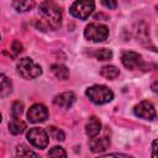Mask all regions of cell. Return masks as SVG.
<instances>
[{"instance_id":"obj_1","label":"cell","mask_w":158,"mask_h":158,"mask_svg":"<svg viewBox=\"0 0 158 158\" xmlns=\"http://www.w3.org/2000/svg\"><path fill=\"white\" fill-rule=\"evenodd\" d=\"M40 12L44 21L52 28H58L62 23V11L60 7L52 0H46L40 5Z\"/></svg>"},{"instance_id":"obj_17","label":"cell","mask_w":158,"mask_h":158,"mask_svg":"<svg viewBox=\"0 0 158 158\" xmlns=\"http://www.w3.org/2000/svg\"><path fill=\"white\" fill-rule=\"evenodd\" d=\"M100 74H101L104 78L112 80V79H116V78L118 77L120 72H118V69H117L116 67H114V65H104V67L101 68V70H100Z\"/></svg>"},{"instance_id":"obj_7","label":"cell","mask_w":158,"mask_h":158,"mask_svg":"<svg viewBox=\"0 0 158 158\" xmlns=\"http://www.w3.org/2000/svg\"><path fill=\"white\" fill-rule=\"evenodd\" d=\"M48 117V110L44 105L42 104H35L30 107L27 112V120L32 123H38L43 122Z\"/></svg>"},{"instance_id":"obj_24","label":"cell","mask_w":158,"mask_h":158,"mask_svg":"<svg viewBox=\"0 0 158 158\" xmlns=\"http://www.w3.org/2000/svg\"><path fill=\"white\" fill-rule=\"evenodd\" d=\"M101 4L107 9H115L117 6L116 0H101Z\"/></svg>"},{"instance_id":"obj_19","label":"cell","mask_w":158,"mask_h":158,"mask_svg":"<svg viewBox=\"0 0 158 158\" xmlns=\"http://www.w3.org/2000/svg\"><path fill=\"white\" fill-rule=\"evenodd\" d=\"M48 135H49L53 139H56V141H64V138H65L64 132H63L62 130L54 127V126H51V127L48 128Z\"/></svg>"},{"instance_id":"obj_3","label":"cell","mask_w":158,"mask_h":158,"mask_svg":"<svg viewBox=\"0 0 158 158\" xmlns=\"http://www.w3.org/2000/svg\"><path fill=\"white\" fill-rule=\"evenodd\" d=\"M17 72L23 79H35L42 74L41 67L31 58H21L17 62Z\"/></svg>"},{"instance_id":"obj_14","label":"cell","mask_w":158,"mask_h":158,"mask_svg":"<svg viewBox=\"0 0 158 158\" xmlns=\"http://www.w3.org/2000/svg\"><path fill=\"white\" fill-rule=\"evenodd\" d=\"M11 91H12L11 80L5 74H0V96L5 98V96L10 95Z\"/></svg>"},{"instance_id":"obj_15","label":"cell","mask_w":158,"mask_h":158,"mask_svg":"<svg viewBox=\"0 0 158 158\" xmlns=\"http://www.w3.org/2000/svg\"><path fill=\"white\" fill-rule=\"evenodd\" d=\"M51 69H52V73L54 74V77L60 80H67L69 77V70L63 64H53L51 67Z\"/></svg>"},{"instance_id":"obj_16","label":"cell","mask_w":158,"mask_h":158,"mask_svg":"<svg viewBox=\"0 0 158 158\" xmlns=\"http://www.w3.org/2000/svg\"><path fill=\"white\" fill-rule=\"evenodd\" d=\"M12 6L19 12H26L35 6V0H14Z\"/></svg>"},{"instance_id":"obj_13","label":"cell","mask_w":158,"mask_h":158,"mask_svg":"<svg viewBox=\"0 0 158 158\" xmlns=\"http://www.w3.org/2000/svg\"><path fill=\"white\" fill-rule=\"evenodd\" d=\"M25 130H26V123L19 117H12V120L9 122V131L12 135H21Z\"/></svg>"},{"instance_id":"obj_8","label":"cell","mask_w":158,"mask_h":158,"mask_svg":"<svg viewBox=\"0 0 158 158\" xmlns=\"http://www.w3.org/2000/svg\"><path fill=\"white\" fill-rule=\"evenodd\" d=\"M133 112L136 116L143 120H153L156 117V109L149 101H141L138 105L135 106Z\"/></svg>"},{"instance_id":"obj_4","label":"cell","mask_w":158,"mask_h":158,"mask_svg":"<svg viewBox=\"0 0 158 158\" xmlns=\"http://www.w3.org/2000/svg\"><path fill=\"white\" fill-rule=\"evenodd\" d=\"M94 0H78L70 6V14L80 20H86L94 11Z\"/></svg>"},{"instance_id":"obj_18","label":"cell","mask_w":158,"mask_h":158,"mask_svg":"<svg viewBox=\"0 0 158 158\" xmlns=\"http://www.w3.org/2000/svg\"><path fill=\"white\" fill-rule=\"evenodd\" d=\"M94 57L99 60H109L112 58V52L107 48H100L94 53Z\"/></svg>"},{"instance_id":"obj_2","label":"cell","mask_w":158,"mask_h":158,"mask_svg":"<svg viewBox=\"0 0 158 158\" xmlns=\"http://www.w3.org/2000/svg\"><path fill=\"white\" fill-rule=\"evenodd\" d=\"M89 100L96 105H102L110 102L114 99V93L105 85H93L85 91Z\"/></svg>"},{"instance_id":"obj_5","label":"cell","mask_w":158,"mask_h":158,"mask_svg":"<svg viewBox=\"0 0 158 158\" xmlns=\"http://www.w3.org/2000/svg\"><path fill=\"white\" fill-rule=\"evenodd\" d=\"M86 40L93 42H102L109 37V28L101 23H89L84 30Z\"/></svg>"},{"instance_id":"obj_26","label":"cell","mask_w":158,"mask_h":158,"mask_svg":"<svg viewBox=\"0 0 158 158\" xmlns=\"http://www.w3.org/2000/svg\"><path fill=\"white\" fill-rule=\"evenodd\" d=\"M0 122H1V114H0Z\"/></svg>"},{"instance_id":"obj_10","label":"cell","mask_w":158,"mask_h":158,"mask_svg":"<svg viewBox=\"0 0 158 158\" xmlns=\"http://www.w3.org/2000/svg\"><path fill=\"white\" fill-rule=\"evenodd\" d=\"M75 101V95L72 91L62 93L54 98V105L62 107V109H69Z\"/></svg>"},{"instance_id":"obj_21","label":"cell","mask_w":158,"mask_h":158,"mask_svg":"<svg viewBox=\"0 0 158 158\" xmlns=\"http://www.w3.org/2000/svg\"><path fill=\"white\" fill-rule=\"evenodd\" d=\"M16 154L20 156V157H30V156H32V157H37V153L32 152L30 148H27V147L23 146V144H21V146L17 147V152H16Z\"/></svg>"},{"instance_id":"obj_25","label":"cell","mask_w":158,"mask_h":158,"mask_svg":"<svg viewBox=\"0 0 158 158\" xmlns=\"http://www.w3.org/2000/svg\"><path fill=\"white\" fill-rule=\"evenodd\" d=\"M156 146H157V141H153V157H156Z\"/></svg>"},{"instance_id":"obj_9","label":"cell","mask_w":158,"mask_h":158,"mask_svg":"<svg viewBox=\"0 0 158 158\" xmlns=\"http://www.w3.org/2000/svg\"><path fill=\"white\" fill-rule=\"evenodd\" d=\"M121 62L127 69H131V70L139 68L143 63L141 54H138L136 52H132V51L123 52L122 56H121Z\"/></svg>"},{"instance_id":"obj_12","label":"cell","mask_w":158,"mask_h":158,"mask_svg":"<svg viewBox=\"0 0 158 158\" xmlns=\"http://www.w3.org/2000/svg\"><path fill=\"white\" fill-rule=\"evenodd\" d=\"M101 131V122L98 117L93 116L89 118L86 126H85V132L89 137H94V136H98L99 132Z\"/></svg>"},{"instance_id":"obj_6","label":"cell","mask_w":158,"mask_h":158,"mask_svg":"<svg viewBox=\"0 0 158 158\" xmlns=\"http://www.w3.org/2000/svg\"><path fill=\"white\" fill-rule=\"evenodd\" d=\"M28 142L37 148H46L48 144V133L40 127H33L27 132Z\"/></svg>"},{"instance_id":"obj_11","label":"cell","mask_w":158,"mask_h":158,"mask_svg":"<svg viewBox=\"0 0 158 158\" xmlns=\"http://www.w3.org/2000/svg\"><path fill=\"white\" fill-rule=\"evenodd\" d=\"M110 146V141L106 137H93V139L90 141V149L94 153H101L104 151H106Z\"/></svg>"},{"instance_id":"obj_23","label":"cell","mask_w":158,"mask_h":158,"mask_svg":"<svg viewBox=\"0 0 158 158\" xmlns=\"http://www.w3.org/2000/svg\"><path fill=\"white\" fill-rule=\"evenodd\" d=\"M11 49L14 51V54H19V53L22 52V44L19 41H14L12 46H11Z\"/></svg>"},{"instance_id":"obj_20","label":"cell","mask_w":158,"mask_h":158,"mask_svg":"<svg viewBox=\"0 0 158 158\" xmlns=\"http://www.w3.org/2000/svg\"><path fill=\"white\" fill-rule=\"evenodd\" d=\"M23 111V104L21 101H15L11 106V115L12 117H20Z\"/></svg>"},{"instance_id":"obj_22","label":"cell","mask_w":158,"mask_h":158,"mask_svg":"<svg viewBox=\"0 0 158 158\" xmlns=\"http://www.w3.org/2000/svg\"><path fill=\"white\" fill-rule=\"evenodd\" d=\"M48 156H51V157H67V152L62 147L56 146L48 152Z\"/></svg>"}]
</instances>
